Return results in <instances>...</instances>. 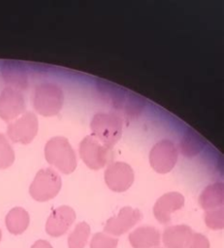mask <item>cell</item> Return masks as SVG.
Returning <instances> with one entry per match:
<instances>
[{"mask_svg": "<svg viewBox=\"0 0 224 248\" xmlns=\"http://www.w3.org/2000/svg\"><path fill=\"white\" fill-rule=\"evenodd\" d=\"M90 248H116L118 239L105 232H96L90 240Z\"/></svg>", "mask_w": 224, "mask_h": 248, "instance_id": "7402d4cb", "label": "cell"}, {"mask_svg": "<svg viewBox=\"0 0 224 248\" xmlns=\"http://www.w3.org/2000/svg\"><path fill=\"white\" fill-rule=\"evenodd\" d=\"M101 86L104 88L102 93L107 95V98L111 100V104L116 109L122 110L129 117H135L142 112L145 105L142 97L132 92L126 93L125 89L111 83H107L106 85L102 83Z\"/></svg>", "mask_w": 224, "mask_h": 248, "instance_id": "277c9868", "label": "cell"}, {"mask_svg": "<svg viewBox=\"0 0 224 248\" xmlns=\"http://www.w3.org/2000/svg\"><path fill=\"white\" fill-rule=\"evenodd\" d=\"M45 157L48 163L63 173H71L76 170L77 157L69 140L61 136L49 139L45 145Z\"/></svg>", "mask_w": 224, "mask_h": 248, "instance_id": "6da1fadb", "label": "cell"}, {"mask_svg": "<svg viewBox=\"0 0 224 248\" xmlns=\"http://www.w3.org/2000/svg\"><path fill=\"white\" fill-rule=\"evenodd\" d=\"M76 220L75 210L68 205L56 207L46 222V232L52 237H59L67 232Z\"/></svg>", "mask_w": 224, "mask_h": 248, "instance_id": "8fae6325", "label": "cell"}, {"mask_svg": "<svg viewBox=\"0 0 224 248\" xmlns=\"http://www.w3.org/2000/svg\"><path fill=\"white\" fill-rule=\"evenodd\" d=\"M184 205V197L178 192H169L162 195L153 205V215L161 224L171 221L173 212L179 210Z\"/></svg>", "mask_w": 224, "mask_h": 248, "instance_id": "4fadbf2b", "label": "cell"}, {"mask_svg": "<svg viewBox=\"0 0 224 248\" xmlns=\"http://www.w3.org/2000/svg\"><path fill=\"white\" fill-rule=\"evenodd\" d=\"M199 204L206 211L222 207L223 205V183L214 182L208 185L199 197Z\"/></svg>", "mask_w": 224, "mask_h": 248, "instance_id": "e0dca14e", "label": "cell"}, {"mask_svg": "<svg viewBox=\"0 0 224 248\" xmlns=\"http://www.w3.org/2000/svg\"><path fill=\"white\" fill-rule=\"evenodd\" d=\"M30 248H53V247L51 246V244L48 241H47L45 239H39V240L35 241Z\"/></svg>", "mask_w": 224, "mask_h": 248, "instance_id": "d4e9b609", "label": "cell"}, {"mask_svg": "<svg viewBox=\"0 0 224 248\" xmlns=\"http://www.w3.org/2000/svg\"><path fill=\"white\" fill-rule=\"evenodd\" d=\"M3 79L10 87L16 90H24L28 87V75L24 64L19 61L6 60L1 66Z\"/></svg>", "mask_w": 224, "mask_h": 248, "instance_id": "5bb4252c", "label": "cell"}, {"mask_svg": "<svg viewBox=\"0 0 224 248\" xmlns=\"http://www.w3.org/2000/svg\"><path fill=\"white\" fill-rule=\"evenodd\" d=\"M2 239V232H1V229H0V241Z\"/></svg>", "mask_w": 224, "mask_h": 248, "instance_id": "484cf974", "label": "cell"}, {"mask_svg": "<svg viewBox=\"0 0 224 248\" xmlns=\"http://www.w3.org/2000/svg\"><path fill=\"white\" fill-rule=\"evenodd\" d=\"M107 186L114 192H124L134 181L133 169L124 162H112L105 170Z\"/></svg>", "mask_w": 224, "mask_h": 248, "instance_id": "9c48e42d", "label": "cell"}, {"mask_svg": "<svg viewBox=\"0 0 224 248\" xmlns=\"http://www.w3.org/2000/svg\"><path fill=\"white\" fill-rule=\"evenodd\" d=\"M90 128L93 136L110 149L121 137L122 120L113 112H97L91 119Z\"/></svg>", "mask_w": 224, "mask_h": 248, "instance_id": "7a4b0ae2", "label": "cell"}, {"mask_svg": "<svg viewBox=\"0 0 224 248\" xmlns=\"http://www.w3.org/2000/svg\"><path fill=\"white\" fill-rule=\"evenodd\" d=\"M187 248H210L209 240L200 232L193 233Z\"/></svg>", "mask_w": 224, "mask_h": 248, "instance_id": "cb8c5ba5", "label": "cell"}, {"mask_svg": "<svg viewBox=\"0 0 224 248\" xmlns=\"http://www.w3.org/2000/svg\"><path fill=\"white\" fill-rule=\"evenodd\" d=\"M204 146V139L192 130L185 132L179 142L180 151L184 156H196Z\"/></svg>", "mask_w": 224, "mask_h": 248, "instance_id": "d6986e66", "label": "cell"}, {"mask_svg": "<svg viewBox=\"0 0 224 248\" xmlns=\"http://www.w3.org/2000/svg\"><path fill=\"white\" fill-rule=\"evenodd\" d=\"M64 103V94L59 85L52 82L39 84L33 96L34 108L44 116H53L59 112Z\"/></svg>", "mask_w": 224, "mask_h": 248, "instance_id": "3957f363", "label": "cell"}, {"mask_svg": "<svg viewBox=\"0 0 224 248\" xmlns=\"http://www.w3.org/2000/svg\"><path fill=\"white\" fill-rule=\"evenodd\" d=\"M156 248H159V247H156Z\"/></svg>", "mask_w": 224, "mask_h": 248, "instance_id": "4316f807", "label": "cell"}, {"mask_svg": "<svg viewBox=\"0 0 224 248\" xmlns=\"http://www.w3.org/2000/svg\"><path fill=\"white\" fill-rule=\"evenodd\" d=\"M176 161L177 149L170 140H161L156 142L149 152L150 166L159 173H167L172 170Z\"/></svg>", "mask_w": 224, "mask_h": 248, "instance_id": "8992f818", "label": "cell"}, {"mask_svg": "<svg viewBox=\"0 0 224 248\" xmlns=\"http://www.w3.org/2000/svg\"><path fill=\"white\" fill-rule=\"evenodd\" d=\"M128 239L133 248H156L160 244V232L152 226H142L131 232Z\"/></svg>", "mask_w": 224, "mask_h": 248, "instance_id": "2e32d148", "label": "cell"}, {"mask_svg": "<svg viewBox=\"0 0 224 248\" xmlns=\"http://www.w3.org/2000/svg\"><path fill=\"white\" fill-rule=\"evenodd\" d=\"M109 150L93 135L84 137L80 143V158L91 170H99L107 164Z\"/></svg>", "mask_w": 224, "mask_h": 248, "instance_id": "ba28073f", "label": "cell"}, {"mask_svg": "<svg viewBox=\"0 0 224 248\" xmlns=\"http://www.w3.org/2000/svg\"><path fill=\"white\" fill-rule=\"evenodd\" d=\"M38 128L37 116L31 111H26L8 125L7 134L12 141L27 144L37 135Z\"/></svg>", "mask_w": 224, "mask_h": 248, "instance_id": "52a82bcc", "label": "cell"}, {"mask_svg": "<svg viewBox=\"0 0 224 248\" xmlns=\"http://www.w3.org/2000/svg\"><path fill=\"white\" fill-rule=\"evenodd\" d=\"M60 175L51 168L40 170L29 187L30 196L38 202H47L54 198L61 189Z\"/></svg>", "mask_w": 224, "mask_h": 248, "instance_id": "5b68a950", "label": "cell"}, {"mask_svg": "<svg viewBox=\"0 0 224 248\" xmlns=\"http://www.w3.org/2000/svg\"><path fill=\"white\" fill-rule=\"evenodd\" d=\"M30 217L28 212L20 207L16 206L12 208L6 215L5 224L7 230L12 234L17 235L23 233L29 226Z\"/></svg>", "mask_w": 224, "mask_h": 248, "instance_id": "ac0fdd59", "label": "cell"}, {"mask_svg": "<svg viewBox=\"0 0 224 248\" xmlns=\"http://www.w3.org/2000/svg\"><path fill=\"white\" fill-rule=\"evenodd\" d=\"M205 223L208 228L217 231L222 230L224 226L223 222V208L219 207L216 209L206 211Z\"/></svg>", "mask_w": 224, "mask_h": 248, "instance_id": "603a6c76", "label": "cell"}, {"mask_svg": "<svg viewBox=\"0 0 224 248\" xmlns=\"http://www.w3.org/2000/svg\"><path fill=\"white\" fill-rule=\"evenodd\" d=\"M15 161V152L7 138L0 134V169H7Z\"/></svg>", "mask_w": 224, "mask_h": 248, "instance_id": "44dd1931", "label": "cell"}, {"mask_svg": "<svg viewBox=\"0 0 224 248\" xmlns=\"http://www.w3.org/2000/svg\"><path fill=\"white\" fill-rule=\"evenodd\" d=\"M143 218L142 212L131 206L122 207L117 215L109 218L104 226V232L109 235L119 236L127 232Z\"/></svg>", "mask_w": 224, "mask_h": 248, "instance_id": "30bf717a", "label": "cell"}, {"mask_svg": "<svg viewBox=\"0 0 224 248\" xmlns=\"http://www.w3.org/2000/svg\"><path fill=\"white\" fill-rule=\"evenodd\" d=\"M25 109L23 95L10 86L5 87L0 93V118L12 121L21 115Z\"/></svg>", "mask_w": 224, "mask_h": 248, "instance_id": "7c38bea8", "label": "cell"}, {"mask_svg": "<svg viewBox=\"0 0 224 248\" xmlns=\"http://www.w3.org/2000/svg\"><path fill=\"white\" fill-rule=\"evenodd\" d=\"M193 233L187 225L170 226L163 232L162 241L166 248H187Z\"/></svg>", "mask_w": 224, "mask_h": 248, "instance_id": "9a60e30c", "label": "cell"}, {"mask_svg": "<svg viewBox=\"0 0 224 248\" xmlns=\"http://www.w3.org/2000/svg\"><path fill=\"white\" fill-rule=\"evenodd\" d=\"M89 235V225L86 222H80L68 236V248H84Z\"/></svg>", "mask_w": 224, "mask_h": 248, "instance_id": "ffe728a7", "label": "cell"}]
</instances>
